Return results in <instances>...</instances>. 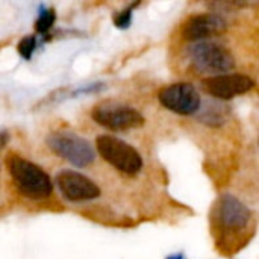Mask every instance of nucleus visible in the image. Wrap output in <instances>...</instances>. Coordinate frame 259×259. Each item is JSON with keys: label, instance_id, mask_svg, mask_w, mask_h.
Wrapping results in <instances>:
<instances>
[{"label": "nucleus", "instance_id": "obj_3", "mask_svg": "<svg viewBox=\"0 0 259 259\" xmlns=\"http://www.w3.org/2000/svg\"><path fill=\"white\" fill-rule=\"evenodd\" d=\"M187 56L196 70L214 76L225 74L235 67L232 53L226 47L212 41L193 42L187 49Z\"/></svg>", "mask_w": 259, "mask_h": 259}, {"label": "nucleus", "instance_id": "obj_8", "mask_svg": "<svg viewBox=\"0 0 259 259\" xmlns=\"http://www.w3.org/2000/svg\"><path fill=\"white\" fill-rule=\"evenodd\" d=\"M56 185L70 202L93 200L100 196V188L90 178L74 170H62L58 173Z\"/></svg>", "mask_w": 259, "mask_h": 259}, {"label": "nucleus", "instance_id": "obj_1", "mask_svg": "<svg viewBox=\"0 0 259 259\" xmlns=\"http://www.w3.org/2000/svg\"><path fill=\"white\" fill-rule=\"evenodd\" d=\"M8 167L14 185L23 196L33 200H41L52 194L53 182L49 175L36 164L21 156H11Z\"/></svg>", "mask_w": 259, "mask_h": 259}, {"label": "nucleus", "instance_id": "obj_2", "mask_svg": "<svg viewBox=\"0 0 259 259\" xmlns=\"http://www.w3.org/2000/svg\"><path fill=\"white\" fill-rule=\"evenodd\" d=\"M96 147L99 155L123 175L135 176L143 168V158L140 152L134 146L117 137L102 135L97 138Z\"/></svg>", "mask_w": 259, "mask_h": 259}, {"label": "nucleus", "instance_id": "obj_11", "mask_svg": "<svg viewBox=\"0 0 259 259\" xmlns=\"http://www.w3.org/2000/svg\"><path fill=\"white\" fill-rule=\"evenodd\" d=\"M55 20H56V14L53 9L50 8H42L39 11V15H38V20L35 23V29L36 32L39 33H46L53 24H55Z\"/></svg>", "mask_w": 259, "mask_h": 259}, {"label": "nucleus", "instance_id": "obj_12", "mask_svg": "<svg viewBox=\"0 0 259 259\" xmlns=\"http://www.w3.org/2000/svg\"><path fill=\"white\" fill-rule=\"evenodd\" d=\"M17 49H18V53L21 55V58L30 59L33 52H35V49H36V38L33 35H27V36L21 38Z\"/></svg>", "mask_w": 259, "mask_h": 259}, {"label": "nucleus", "instance_id": "obj_6", "mask_svg": "<svg viewBox=\"0 0 259 259\" xmlns=\"http://www.w3.org/2000/svg\"><path fill=\"white\" fill-rule=\"evenodd\" d=\"M161 105L179 115H191L200 109L202 99L194 85L187 82H178L161 90L158 96Z\"/></svg>", "mask_w": 259, "mask_h": 259}, {"label": "nucleus", "instance_id": "obj_14", "mask_svg": "<svg viewBox=\"0 0 259 259\" xmlns=\"http://www.w3.org/2000/svg\"><path fill=\"white\" fill-rule=\"evenodd\" d=\"M8 140H9V135H8V132L6 131H2L0 129V150L8 144Z\"/></svg>", "mask_w": 259, "mask_h": 259}, {"label": "nucleus", "instance_id": "obj_10", "mask_svg": "<svg viewBox=\"0 0 259 259\" xmlns=\"http://www.w3.org/2000/svg\"><path fill=\"white\" fill-rule=\"evenodd\" d=\"M215 215L219 223L229 231L244 229L252 219L250 209L232 194H223L219 199Z\"/></svg>", "mask_w": 259, "mask_h": 259}, {"label": "nucleus", "instance_id": "obj_4", "mask_svg": "<svg viewBox=\"0 0 259 259\" xmlns=\"http://www.w3.org/2000/svg\"><path fill=\"white\" fill-rule=\"evenodd\" d=\"M47 146L62 159L76 167H88L94 162L96 153L91 144L80 135L68 131H58L49 135Z\"/></svg>", "mask_w": 259, "mask_h": 259}, {"label": "nucleus", "instance_id": "obj_7", "mask_svg": "<svg viewBox=\"0 0 259 259\" xmlns=\"http://www.w3.org/2000/svg\"><path fill=\"white\" fill-rule=\"evenodd\" d=\"M205 91L215 99L220 100H231L235 96L246 94L255 87V80L246 74H220V76H209L202 82Z\"/></svg>", "mask_w": 259, "mask_h": 259}, {"label": "nucleus", "instance_id": "obj_15", "mask_svg": "<svg viewBox=\"0 0 259 259\" xmlns=\"http://www.w3.org/2000/svg\"><path fill=\"white\" fill-rule=\"evenodd\" d=\"M167 259H185L182 253H176V255H170Z\"/></svg>", "mask_w": 259, "mask_h": 259}, {"label": "nucleus", "instance_id": "obj_13", "mask_svg": "<svg viewBox=\"0 0 259 259\" xmlns=\"http://www.w3.org/2000/svg\"><path fill=\"white\" fill-rule=\"evenodd\" d=\"M137 5H138V3H132V5H129L127 8H124L121 12H118V15L114 18V23H115L117 27H120V29H127V27L131 26L134 8H135Z\"/></svg>", "mask_w": 259, "mask_h": 259}, {"label": "nucleus", "instance_id": "obj_5", "mask_svg": "<svg viewBox=\"0 0 259 259\" xmlns=\"http://www.w3.org/2000/svg\"><path fill=\"white\" fill-rule=\"evenodd\" d=\"M91 115L97 124L109 131H127L144 124V117L138 109L117 102L99 103Z\"/></svg>", "mask_w": 259, "mask_h": 259}, {"label": "nucleus", "instance_id": "obj_9", "mask_svg": "<svg viewBox=\"0 0 259 259\" xmlns=\"http://www.w3.org/2000/svg\"><path fill=\"white\" fill-rule=\"evenodd\" d=\"M226 30V20L219 14H197L190 17L184 27L182 36L188 41H206L209 36L220 35Z\"/></svg>", "mask_w": 259, "mask_h": 259}]
</instances>
